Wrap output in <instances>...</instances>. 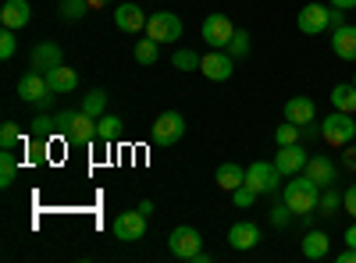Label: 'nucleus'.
I'll return each mask as SVG.
<instances>
[{
	"instance_id": "obj_1",
	"label": "nucleus",
	"mask_w": 356,
	"mask_h": 263,
	"mask_svg": "<svg viewBox=\"0 0 356 263\" xmlns=\"http://www.w3.org/2000/svg\"><path fill=\"white\" fill-rule=\"evenodd\" d=\"M282 199L289 203V210L296 217H307L317 210V203H321V185L310 178V174H292V182L282 185Z\"/></svg>"
},
{
	"instance_id": "obj_2",
	"label": "nucleus",
	"mask_w": 356,
	"mask_h": 263,
	"mask_svg": "<svg viewBox=\"0 0 356 263\" xmlns=\"http://www.w3.org/2000/svg\"><path fill=\"white\" fill-rule=\"evenodd\" d=\"M321 139L335 146V150H342V146H349L356 139V121H353V114L346 110H332L328 118L321 121Z\"/></svg>"
},
{
	"instance_id": "obj_3",
	"label": "nucleus",
	"mask_w": 356,
	"mask_h": 263,
	"mask_svg": "<svg viewBox=\"0 0 356 263\" xmlns=\"http://www.w3.org/2000/svg\"><path fill=\"white\" fill-rule=\"evenodd\" d=\"M278 178H282V171L275 167V160H253L250 171H246V185H250L257 196L278 192Z\"/></svg>"
},
{
	"instance_id": "obj_4",
	"label": "nucleus",
	"mask_w": 356,
	"mask_h": 263,
	"mask_svg": "<svg viewBox=\"0 0 356 263\" xmlns=\"http://www.w3.org/2000/svg\"><path fill=\"white\" fill-rule=\"evenodd\" d=\"M200 36H203V43L211 46V50H225V46L232 43V36H235V25H232V18L221 15V11H218V15H207Z\"/></svg>"
},
{
	"instance_id": "obj_5",
	"label": "nucleus",
	"mask_w": 356,
	"mask_h": 263,
	"mask_svg": "<svg viewBox=\"0 0 356 263\" xmlns=\"http://www.w3.org/2000/svg\"><path fill=\"white\" fill-rule=\"evenodd\" d=\"M146 36L157 40V43L182 40V18H178L175 11H154L150 22H146Z\"/></svg>"
},
{
	"instance_id": "obj_6",
	"label": "nucleus",
	"mask_w": 356,
	"mask_h": 263,
	"mask_svg": "<svg viewBox=\"0 0 356 263\" xmlns=\"http://www.w3.org/2000/svg\"><path fill=\"white\" fill-rule=\"evenodd\" d=\"M18 96L25 100V103H33V107H47L50 103V82H47V75L43 71H25L22 78H18Z\"/></svg>"
},
{
	"instance_id": "obj_7",
	"label": "nucleus",
	"mask_w": 356,
	"mask_h": 263,
	"mask_svg": "<svg viewBox=\"0 0 356 263\" xmlns=\"http://www.w3.org/2000/svg\"><path fill=\"white\" fill-rule=\"evenodd\" d=\"M296 25H300L303 36H321L332 28V8L328 4H307L300 15H296Z\"/></svg>"
},
{
	"instance_id": "obj_8",
	"label": "nucleus",
	"mask_w": 356,
	"mask_h": 263,
	"mask_svg": "<svg viewBox=\"0 0 356 263\" xmlns=\"http://www.w3.org/2000/svg\"><path fill=\"white\" fill-rule=\"evenodd\" d=\"M154 146H175L178 139L186 135V118L178 110H164L161 118L154 121Z\"/></svg>"
},
{
	"instance_id": "obj_9",
	"label": "nucleus",
	"mask_w": 356,
	"mask_h": 263,
	"mask_svg": "<svg viewBox=\"0 0 356 263\" xmlns=\"http://www.w3.org/2000/svg\"><path fill=\"white\" fill-rule=\"evenodd\" d=\"M111 231H114L118 242H139V239L146 235V214H139V207L118 214L114 224H111Z\"/></svg>"
},
{
	"instance_id": "obj_10",
	"label": "nucleus",
	"mask_w": 356,
	"mask_h": 263,
	"mask_svg": "<svg viewBox=\"0 0 356 263\" xmlns=\"http://www.w3.org/2000/svg\"><path fill=\"white\" fill-rule=\"evenodd\" d=\"M168 249L178 260H196L200 249H203V239H200L196 228H175L171 235H168Z\"/></svg>"
},
{
	"instance_id": "obj_11",
	"label": "nucleus",
	"mask_w": 356,
	"mask_h": 263,
	"mask_svg": "<svg viewBox=\"0 0 356 263\" xmlns=\"http://www.w3.org/2000/svg\"><path fill=\"white\" fill-rule=\"evenodd\" d=\"M200 71L211 78V82H228L235 75V57L228 50H211V53H203Z\"/></svg>"
},
{
	"instance_id": "obj_12",
	"label": "nucleus",
	"mask_w": 356,
	"mask_h": 263,
	"mask_svg": "<svg viewBox=\"0 0 356 263\" xmlns=\"http://www.w3.org/2000/svg\"><path fill=\"white\" fill-rule=\"evenodd\" d=\"M307 150L303 142H292V146H278V157H275V167L282 171V178H292V174H300L307 167Z\"/></svg>"
},
{
	"instance_id": "obj_13",
	"label": "nucleus",
	"mask_w": 356,
	"mask_h": 263,
	"mask_svg": "<svg viewBox=\"0 0 356 263\" xmlns=\"http://www.w3.org/2000/svg\"><path fill=\"white\" fill-rule=\"evenodd\" d=\"M65 139L72 146H89V142L97 139V118H89L86 110H72V121H68Z\"/></svg>"
},
{
	"instance_id": "obj_14",
	"label": "nucleus",
	"mask_w": 356,
	"mask_h": 263,
	"mask_svg": "<svg viewBox=\"0 0 356 263\" xmlns=\"http://www.w3.org/2000/svg\"><path fill=\"white\" fill-rule=\"evenodd\" d=\"M146 18L143 15V8H136V4H118L114 8V25L122 28V33H132V36H139V33H146Z\"/></svg>"
},
{
	"instance_id": "obj_15",
	"label": "nucleus",
	"mask_w": 356,
	"mask_h": 263,
	"mask_svg": "<svg viewBox=\"0 0 356 263\" xmlns=\"http://www.w3.org/2000/svg\"><path fill=\"white\" fill-rule=\"evenodd\" d=\"M29 65L47 75V71H54L57 65H65V53H61V46H57V43H36L33 53H29Z\"/></svg>"
},
{
	"instance_id": "obj_16",
	"label": "nucleus",
	"mask_w": 356,
	"mask_h": 263,
	"mask_svg": "<svg viewBox=\"0 0 356 263\" xmlns=\"http://www.w3.org/2000/svg\"><path fill=\"white\" fill-rule=\"evenodd\" d=\"M29 18H33V8H29V0H4V8H0V25L4 28H25Z\"/></svg>"
},
{
	"instance_id": "obj_17",
	"label": "nucleus",
	"mask_w": 356,
	"mask_h": 263,
	"mask_svg": "<svg viewBox=\"0 0 356 263\" xmlns=\"http://www.w3.org/2000/svg\"><path fill=\"white\" fill-rule=\"evenodd\" d=\"M285 121H292V125H310V121H317V107H314V100L310 96H292V100H285Z\"/></svg>"
},
{
	"instance_id": "obj_18",
	"label": "nucleus",
	"mask_w": 356,
	"mask_h": 263,
	"mask_svg": "<svg viewBox=\"0 0 356 263\" xmlns=\"http://www.w3.org/2000/svg\"><path fill=\"white\" fill-rule=\"evenodd\" d=\"M257 242H260V228H257L253 221H239V224L228 228V246H232V249L246 253V249H253Z\"/></svg>"
},
{
	"instance_id": "obj_19",
	"label": "nucleus",
	"mask_w": 356,
	"mask_h": 263,
	"mask_svg": "<svg viewBox=\"0 0 356 263\" xmlns=\"http://www.w3.org/2000/svg\"><path fill=\"white\" fill-rule=\"evenodd\" d=\"M332 50L342 61H356V25H339L332 28Z\"/></svg>"
},
{
	"instance_id": "obj_20",
	"label": "nucleus",
	"mask_w": 356,
	"mask_h": 263,
	"mask_svg": "<svg viewBox=\"0 0 356 263\" xmlns=\"http://www.w3.org/2000/svg\"><path fill=\"white\" fill-rule=\"evenodd\" d=\"M47 82H50V93L54 96H65V93H75L79 90V71L57 65L54 71H47Z\"/></svg>"
},
{
	"instance_id": "obj_21",
	"label": "nucleus",
	"mask_w": 356,
	"mask_h": 263,
	"mask_svg": "<svg viewBox=\"0 0 356 263\" xmlns=\"http://www.w3.org/2000/svg\"><path fill=\"white\" fill-rule=\"evenodd\" d=\"M307 174H310V178H314L321 189L335 185V178H339V174H335V160H332V157H324V153H317V157L307 160Z\"/></svg>"
},
{
	"instance_id": "obj_22",
	"label": "nucleus",
	"mask_w": 356,
	"mask_h": 263,
	"mask_svg": "<svg viewBox=\"0 0 356 263\" xmlns=\"http://www.w3.org/2000/svg\"><path fill=\"white\" fill-rule=\"evenodd\" d=\"M303 256L307 260H324L328 256V249H332V239L324 235V231H307V239H303Z\"/></svg>"
},
{
	"instance_id": "obj_23",
	"label": "nucleus",
	"mask_w": 356,
	"mask_h": 263,
	"mask_svg": "<svg viewBox=\"0 0 356 263\" xmlns=\"http://www.w3.org/2000/svg\"><path fill=\"white\" fill-rule=\"evenodd\" d=\"M214 178H218V185H221L225 192H235L239 185H246V171H243L239 164H221Z\"/></svg>"
},
{
	"instance_id": "obj_24",
	"label": "nucleus",
	"mask_w": 356,
	"mask_h": 263,
	"mask_svg": "<svg viewBox=\"0 0 356 263\" xmlns=\"http://www.w3.org/2000/svg\"><path fill=\"white\" fill-rule=\"evenodd\" d=\"M122 128H125V121L118 118V114H100V118H97V139L107 142V146L122 135Z\"/></svg>"
},
{
	"instance_id": "obj_25",
	"label": "nucleus",
	"mask_w": 356,
	"mask_h": 263,
	"mask_svg": "<svg viewBox=\"0 0 356 263\" xmlns=\"http://www.w3.org/2000/svg\"><path fill=\"white\" fill-rule=\"evenodd\" d=\"M332 107L335 110H346V114H356V85L353 82H342L332 90Z\"/></svg>"
},
{
	"instance_id": "obj_26",
	"label": "nucleus",
	"mask_w": 356,
	"mask_h": 263,
	"mask_svg": "<svg viewBox=\"0 0 356 263\" xmlns=\"http://www.w3.org/2000/svg\"><path fill=\"white\" fill-rule=\"evenodd\" d=\"M342 210V192L339 185H328V189H321V203H317V214L321 217H335Z\"/></svg>"
},
{
	"instance_id": "obj_27",
	"label": "nucleus",
	"mask_w": 356,
	"mask_h": 263,
	"mask_svg": "<svg viewBox=\"0 0 356 263\" xmlns=\"http://www.w3.org/2000/svg\"><path fill=\"white\" fill-rule=\"evenodd\" d=\"M79 110H86L89 118H100V114H107V93L104 90H89L86 96H82V107Z\"/></svg>"
},
{
	"instance_id": "obj_28",
	"label": "nucleus",
	"mask_w": 356,
	"mask_h": 263,
	"mask_svg": "<svg viewBox=\"0 0 356 263\" xmlns=\"http://www.w3.org/2000/svg\"><path fill=\"white\" fill-rule=\"evenodd\" d=\"M157 57H161V43H157V40H150V36L136 40V61H139V65L150 68V65H157Z\"/></svg>"
},
{
	"instance_id": "obj_29",
	"label": "nucleus",
	"mask_w": 356,
	"mask_h": 263,
	"mask_svg": "<svg viewBox=\"0 0 356 263\" xmlns=\"http://www.w3.org/2000/svg\"><path fill=\"white\" fill-rule=\"evenodd\" d=\"M15 178H18V160H15V153H11V150H0V185L11 189Z\"/></svg>"
},
{
	"instance_id": "obj_30",
	"label": "nucleus",
	"mask_w": 356,
	"mask_h": 263,
	"mask_svg": "<svg viewBox=\"0 0 356 263\" xmlns=\"http://www.w3.org/2000/svg\"><path fill=\"white\" fill-rule=\"evenodd\" d=\"M171 65H175L178 71H200L203 57H200L196 50H175V53H171Z\"/></svg>"
},
{
	"instance_id": "obj_31",
	"label": "nucleus",
	"mask_w": 356,
	"mask_h": 263,
	"mask_svg": "<svg viewBox=\"0 0 356 263\" xmlns=\"http://www.w3.org/2000/svg\"><path fill=\"white\" fill-rule=\"evenodd\" d=\"M250 46H253V40H250V33L246 28H235V36H232V43L225 46L235 61H239V57H250Z\"/></svg>"
},
{
	"instance_id": "obj_32",
	"label": "nucleus",
	"mask_w": 356,
	"mask_h": 263,
	"mask_svg": "<svg viewBox=\"0 0 356 263\" xmlns=\"http://www.w3.org/2000/svg\"><path fill=\"white\" fill-rule=\"evenodd\" d=\"M61 18L65 22H79V18H86V11H89V0H61Z\"/></svg>"
},
{
	"instance_id": "obj_33",
	"label": "nucleus",
	"mask_w": 356,
	"mask_h": 263,
	"mask_svg": "<svg viewBox=\"0 0 356 263\" xmlns=\"http://www.w3.org/2000/svg\"><path fill=\"white\" fill-rule=\"evenodd\" d=\"M22 142V128L15 121H4L0 125V150H15V146Z\"/></svg>"
},
{
	"instance_id": "obj_34",
	"label": "nucleus",
	"mask_w": 356,
	"mask_h": 263,
	"mask_svg": "<svg viewBox=\"0 0 356 263\" xmlns=\"http://www.w3.org/2000/svg\"><path fill=\"white\" fill-rule=\"evenodd\" d=\"M300 139H303V128L292 125V121L278 125V132H275V142H278V146H292V142H300Z\"/></svg>"
},
{
	"instance_id": "obj_35",
	"label": "nucleus",
	"mask_w": 356,
	"mask_h": 263,
	"mask_svg": "<svg viewBox=\"0 0 356 263\" xmlns=\"http://www.w3.org/2000/svg\"><path fill=\"white\" fill-rule=\"evenodd\" d=\"M267 217H271V224H275V228H289V221H292L296 214L289 210V203L282 199V203H275V207H271V214H267Z\"/></svg>"
},
{
	"instance_id": "obj_36",
	"label": "nucleus",
	"mask_w": 356,
	"mask_h": 263,
	"mask_svg": "<svg viewBox=\"0 0 356 263\" xmlns=\"http://www.w3.org/2000/svg\"><path fill=\"white\" fill-rule=\"evenodd\" d=\"M15 50H18L15 28H4V33H0V61H11V57H15Z\"/></svg>"
},
{
	"instance_id": "obj_37",
	"label": "nucleus",
	"mask_w": 356,
	"mask_h": 263,
	"mask_svg": "<svg viewBox=\"0 0 356 263\" xmlns=\"http://www.w3.org/2000/svg\"><path fill=\"white\" fill-rule=\"evenodd\" d=\"M232 203H235L239 210H246V207H253V203H257V192H253L250 185H239V189L232 192Z\"/></svg>"
},
{
	"instance_id": "obj_38",
	"label": "nucleus",
	"mask_w": 356,
	"mask_h": 263,
	"mask_svg": "<svg viewBox=\"0 0 356 263\" xmlns=\"http://www.w3.org/2000/svg\"><path fill=\"white\" fill-rule=\"evenodd\" d=\"M342 210L356 221V185H349V189L342 192Z\"/></svg>"
},
{
	"instance_id": "obj_39",
	"label": "nucleus",
	"mask_w": 356,
	"mask_h": 263,
	"mask_svg": "<svg viewBox=\"0 0 356 263\" xmlns=\"http://www.w3.org/2000/svg\"><path fill=\"white\" fill-rule=\"evenodd\" d=\"M68 121H72V110L54 114V132H57V135H65V132H68Z\"/></svg>"
},
{
	"instance_id": "obj_40",
	"label": "nucleus",
	"mask_w": 356,
	"mask_h": 263,
	"mask_svg": "<svg viewBox=\"0 0 356 263\" xmlns=\"http://www.w3.org/2000/svg\"><path fill=\"white\" fill-rule=\"evenodd\" d=\"M33 125H36V135H43V139H47V135H57V132H54V118H47V114H43V118H36Z\"/></svg>"
},
{
	"instance_id": "obj_41",
	"label": "nucleus",
	"mask_w": 356,
	"mask_h": 263,
	"mask_svg": "<svg viewBox=\"0 0 356 263\" xmlns=\"http://www.w3.org/2000/svg\"><path fill=\"white\" fill-rule=\"evenodd\" d=\"M342 167H346V171H356V146H353V142L342 146Z\"/></svg>"
},
{
	"instance_id": "obj_42",
	"label": "nucleus",
	"mask_w": 356,
	"mask_h": 263,
	"mask_svg": "<svg viewBox=\"0 0 356 263\" xmlns=\"http://www.w3.org/2000/svg\"><path fill=\"white\" fill-rule=\"evenodd\" d=\"M303 135H307V139H321V121H310V125H303Z\"/></svg>"
},
{
	"instance_id": "obj_43",
	"label": "nucleus",
	"mask_w": 356,
	"mask_h": 263,
	"mask_svg": "<svg viewBox=\"0 0 356 263\" xmlns=\"http://www.w3.org/2000/svg\"><path fill=\"white\" fill-rule=\"evenodd\" d=\"M339 263H356V246H346V253H339Z\"/></svg>"
},
{
	"instance_id": "obj_44",
	"label": "nucleus",
	"mask_w": 356,
	"mask_h": 263,
	"mask_svg": "<svg viewBox=\"0 0 356 263\" xmlns=\"http://www.w3.org/2000/svg\"><path fill=\"white\" fill-rule=\"evenodd\" d=\"M332 8H342V11H353L356 8V0H328Z\"/></svg>"
},
{
	"instance_id": "obj_45",
	"label": "nucleus",
	"mask_w": 356,
	"mask_h": 263,
	"mask_svg": "<svg viewBox=\"0 0 356 263\" xmlns=\"http://www.w3.org/2000/svg\"><path fill=\"white\" fill-rule=\"evenodd\" d=\"M139 214L150 217V214H154V203H150V199H143V203H139Z\"/></svg>"
},
{
	"instance_id": "obj_46",
	"label": "nucleus",
	"mask_w": 356,
	"mask_h": 263,
	"mask_svg": "<svg viewBox=\"0 0 356 263\" xmlns=\"http://www.w3.org/2000/svg\"><path fill=\"white\" fill-rule=\"evenodd\" d=\"M346 246H356V224L346 231Z\"/></svg>"
},
{
	"instance_id": "obj_47",
	"label": "nucleus",
	"mask_w": 356,
	"mask_h": 263,
	"mask_svg": "<svg viewBox=\"0 0 356 263\" xmlns=\"http://www.w3.org/2000/svg\"><path fill=\"white\" fill-rule=\"evenodd\" d=\"M107 4V0H89V8H104Z\"/></svg>"
},
{
	"instance_id": "obj_48",
	"label": "nucleus",
	"mask_w": 356,
	"mask_h": 263,
	"mask_svg": "<svg viewBox=\"0 0 356 263\" xmlns=\"http://www.w3.org/2000/svg\"><path fill=\"white\" fill-rule=\"evenodd\" d=\"M353 85H356V75H353Z\"/></svg>"
}]
</instances>
